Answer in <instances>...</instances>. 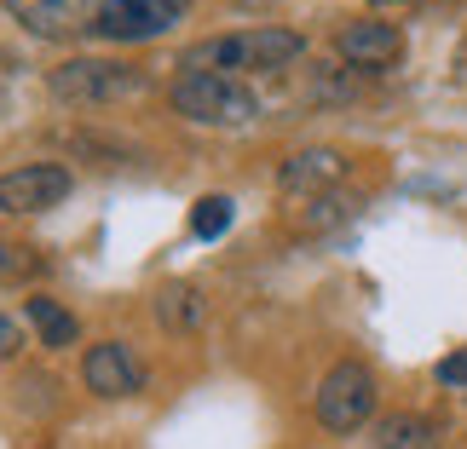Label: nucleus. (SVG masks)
<instances>
[{
    "instance_id": "ddd939ff",
    "label": "nucleus",
    "mask_w": 467,
    "mask_h": 449,
    "mask_svg": "<svg viewBox=\"0 0 467 449\" xmlns=\"http://www.w3.org/2000/svg\"><path fill=\"white\" fill-rule=\"evenodd\" d=\"M24 317L35 322L41 346H52V352H69V346L81 340L76 311H64V305H58V300H47V294H29V300H24Z\"/></svg>"
},
{
    "instance_id": "f257e3e1",
    "label": "nucleus",
    "mask_w": 467,
    "mask_h": 449,
    "mask_svg": "<svg viewBox=\"0 0 467 449\" xmlns=\"http://www.w3.org/2000/svg\"><path fill=\"white\" fill-rule=\"evenodd\" d=\"M300 52H306V35L283 29V24H260L243 35H213V41H196L179 52V69H289Z\"/></svg>"
},
{
    "instance_id": "f8f14e48",
    "label": "nucleus",
    "mask_w": 467,
    "mask_h": 449,
    "mask_svg": "<svg viewBox=\"0 0 467 449\" xmlns=\"http://www.w3.org/2000/svg\"><path fill=\"white\" fill-rule=\"evenodd\" d=\"M369 449H444V438H439V426L427 415L399 409V415H381L369 426Z\"/></svg>"
},
{
    "instance_id": "6ab92c4d",
    "label": "nucleus",
    "mask_w": 467,
    "mask_h": 449,
    "mask_svg": "<svg viewBox=\"0 0 467 449\" xmlns=\"http://www.w3.org/2000/svg\"><path fill=\"white\" fill-rule=\"evenodd\" d=\"M381 6H421V0H381Z\"/></svg>"
},
{
    "instance_id": "6e6552de",
    "label": "nucleus",
    "mask_w": 467,
    "mask_h": 449,
    "mask_svg": "<svg viewBox=\"0 0 467 449\" xmlns=\"http://www.w3.org/2000/svg\"><path fill=\"white\" fill-rule=\"evenodd\" d=\"M335 52L358 69H392L404 58V29L399 24H381V17H364V24H340L335 35Z\"/></svg>"
},
{
    "instance_id": "4468645a",
    "label": "nucleus",
    "mask_w": 467,
    "mask_h": 449,
    "mask_svg": "<svg viewBox=\"0 0 467 449\" xmlns=\"http://www.w3.org/2000/svg\"><path fill=\"white\" fill-rule=\"evenodd\" d=\"M358 208H364V202H358V196H347V190H323V196H306V208L295 213V225L306 230V237H323V230L347 225Z\"/></svg>"
},
{
    "instance_id": "dca6fc26",
    "label": "nucleus",
    "mask_w": 467,
    "mask_h": 449,
    "mask_svg": "<svg viewBox=\"0 0 467 449\" xmlns=\"http://www.w3.org/2000/svg\"><path fill=\"white\" fill-rule=\"evenodd\" d=\"M24 277H41V254L17 248V242H0V282H24Z\"/></svg>"
},
{
    "instance_id": "9d476101",
    "label": "nucleus",
    "mask_w": 467,
    "mask_h": 449,
    "mask_svg": "<svg viewBox=\"0 0 467 449\" xmlns=\"http://www.w3.org/2000/svg\"><path fill=\"white\" fill-rule=\"evenodd\" d=\"M347 179V156L329 150V145H312V150H295L289 161L277 168V190L289 196H323Z\"/></svg>"
},
{
    "instance_id": "0eeeda50",
    "label": "nucleus",
    "mask_w": 467,
    "mask_h": 449,
    "mask_svg": "<svg viewBox=\"0 0 467 449\" xmlns=\"http://www.w3.org/2000/svg\"><path fill=\"white\" fill-rule=\"evenodd\" d=\"M81 386L93 398H133V392H145V363L128 340H99L81 352Z\"/></svg>"
},
{
    "instance_id": "f3484780",
    "label": "nucleus",
    "mask_w": 467,
    "mask_h": 449,
    "mask_svg": "<svg viewBox=\"0 0 467 449\" xmlns=\"http://www.w3.org/2000/svg\"><path fill=\"white\" fill-rule=\"evenodd\" d=\"M439 386H451V392H467V346H456L451 357H439Z\"/></svg>"
},
{
    "instance_id": "f03ea898",
    "label": "nucleus",
    "mask_w": 467,
    "mask_h": 449,
    "mask_svg": "<svg viewBox=\"0 0 467 449\" xmlns=\"http://www.w3.org/2000/svg\"><path fill=\"white\" fill-rule=\"evenodd\" d=\"M168 104H173V116L196 121V128H243V121L260 116L254 87L237 76H220V69H185L168 87Z\"/></svg>"
},
{
    "instance_id": "2eb2a0df",
    "label": "nucleus",
    "mask_w": 467,
    "mask_h": 449,
    "mask_svg": "<svg viewBox=\"0 0 467 449\" xmlns=\"http://www.w3.org/2000/svg\"><path fill=\"white\" fill-rule=\"evenodd\" d=\"M231 219H237V202H231V196H202V202L191 208V230L202 242H220L231 230Z\"/></svg>"
},
{
    "instance_id": "423d86ee",
    "label": "nucleus",
    "mask_w": 467,
    "mask_h": 449,
    "mask_svg": "<svg viewBox=\"0 0 467 449\" xmlns=\"http://www.w3.org/2000/svg\"><path fill=\"white\" fill-rule=\"evenodd\" d=\"M76 190L64 161H24V168L0 173V213H47Z\"/></svg>"
},
{
    "instance_id": "20e7f679",
    "label": "nucleus",
    "mask_w": 467,
    "mask_h": 449,
    "mask_svg": "<svg viewBox=\"0 0 467 449\" xmlns=\"http://www.w3.org/2000/svg\"><path fill=\"white\" fill-rule=\"evenodd\" d=\"M375 403H381V386H375V369L358 363V357H340V363L317 381V426L323 433H364V426L375 421Z\"/></svg>"
},
{
    "instance_id": "9b49d317",
    "label": "nucleus",
    "mask_w": 467,
    "mask_h": 449,
    "mask_svg": "<svg viewBox=\"0 0 467 449\" xmlns=\"http://www.w3.org/2000/svg\"><path fill=\"white\" fill-rule=\"evenodd\" d=\"M150 311L161 329H173V334H196L208 322V300L202 289H191V282H161L156 300H150Z\"/></svg>"
},
{
    "instance_id": "39448f33",
    "label": "nucleus",
    "mask_w": 467,
    "mask_h": 449,
    "mask_svg": "<svg viewBox=\"0 0 467 449\" xmlns=\"http://www.w3.org/2000/svg\"><path fill=\"white\" fill-rule=\"evenodd\" d=\"M185 12H191V0H104L93 12V35L99 41H156Z\"/></svg>"
},
{
    "instance_id": "a211bd4d",
    "label": "nucleus",
    "mask_w": 467,
    "mask_h": 449,
    "mask_svg": "<svg viewBox=\"0 0 467 449\" xmlns=\"http://www.w3.org/2000/svg\"><path fill=\"white\" fill-rule=\"evenodd\" d=\"M17 346H24V329H17L6 311H0V363H6V357H17Z\"/></svg>"
},
{
    "instance_id": "7ed1b4c3",
    "label": "nucleus",
    "mask_w": 467,
    "mask_h": 449,
    "mask_svg": "<svg viewBox=\"0 0 467 449\" xmlns=\"http://www.w3.org/2000/svg\"><path fill=\"white\" fill-rule=\"evenodd\" d=\"M47 93L69 104V110H93V104H116L145 93V69L116 64V58H64L47 69Z\"/></svg>"
},
{
    "instance_id": "1a4fd4ad",
    "label": "nucleus",
    "mask_w": 467,
    "mask_h": 449,
    "mask_svg": "<svg viewBox=\"0 0 467 449\" xmlns=\"http://www.w3.org/2000/svg\"><path fill=\"white\" fill-rule=\"evenodd\" d=\"M0 6L41 41H64L76 29H93V12H99L93 0H0Z\"/></svg>"
}]
</instances>
